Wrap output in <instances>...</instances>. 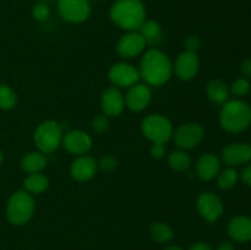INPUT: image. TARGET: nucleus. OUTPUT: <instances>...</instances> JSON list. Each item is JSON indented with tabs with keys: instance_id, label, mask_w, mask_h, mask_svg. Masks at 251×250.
Masks as SVG:
<instances>
[{
	"instance_id": "f257e3e1",
	"label": "nucleus",
	"mask_w": 251,
	"mask_h": 250,
	"mask_svg": "<svg viewBox=\"0 0 251 250\" xmlns=\"http://www.w3.org/2000/svg\"><path fill=\"white\" fill-rule=\"evenodd\" d=\"M139 74L149 86H162L173 75V63L161 49H150L142 56Z\"/></svg>"
},
{
	"instance_id": "f03ea898",
	"label": "nucleus",
	"mask_w": 251,
	"mask_h": 250,
	"mask_svg": "<svg viewBox=\"0 0 251 250\" xmlns=\"http://www.w3.org/2000/svg\"><path fill=\"white\" fill-rule=\"evenodd\" d=\"M109 16L122 29L139 31L146 21V7L142 0H117L110 7Z\"/></svg>"
},
{
	"instance_id": "7ed1b4c3",
	"label": "nucleus",
	"mask_w": 251,
	"mask_h": 250,
	"mask_svg": "<svg viewBox=\"0 0 251 250\" xmlns=\"http://www.w3.org/2000/svg\"><path fill=\"white\" fill-rule=\"evenodd\" d=\"M220 125L225 131L239 134L251 125V107L248 102L234 98L222 104L220 113Z\"/></svg>"
},
{
	"instance_id": "20e7f679",
	"label": "nucleus",
	"mask_w": 251,
	"mask_h": 250,
	"mask_svg": "<svg viewBox=\"0 0 251 250\" xmlns=\"http://www.w3.org/2000/svg\"><path fill=\"white\" fill-rule=\"evenodd\" d=\"M36 202L32 194L17 190L11 194L6 205V218L12 225H24L29 222L34 213Z\"/></svg>"
},
{
	"instance_id": "39448f33",
	"label": "nucleus",
	"mask_w": 251,
	"mask_h": 250,
	"mask_svg": "<svg viewBox=\"0 0 251 250\" xmlns=\"http://www.w3.org/2000/svg\"><path fill=\"white\" fill-rule=\"evenodd\" d=\"M63 141V130L55 120H46L36 127L33 142L39 152L44 154L53 153L60 147Z\"/></svg>"
},
{
	"instance_id": "423d86ee",
	"label": "nucleus",
	"mask_w": 251,
	"mask_h": 250,
	"mask_svg": "<svg viewBox=\"0 0 251 250\" xmlns=\"http://www.w3.org/2000/svg\"><path fill=\"white\" fill-rule=\"evenodd\" d=\"M173 125L162 114H150L141 122V132L152 144H167L173 136Z\"/></svg>"
},
{
	"instance_id": "0eeeda50",
	"label": "nucleus",
	"mask_w": 251,
	"mask_h": 250,
	"mask_svg": "<svg viewBox=\"0 0 251 250\" xmlns=\"http://www.w3.org/2000/svg\"><path fill=\"white\" fill-rule=\"evenodd\" d=\"M205 136V130L199 123H185L173 131V140L180 150H190L198 146Z\"/></svg>"
},
{
	"instance_id": "6e6552de",
	"label": "nucleus",
	"mask_w": 251,
	"mask_h": 250,
	"mask_svg": "<svg viewBox=\"0 0 251 250\" xmlns=\"http://www.w3.org/2000/svg\"><path fill=\"white\" fill-rule=\"evenodd\" d=\"M58 12L64 21L81 24L90 17L91 5L88 0H58Z\"/></svg>"
},
{
	"instance_id": "1a4fd4ad",
	"label": "nucleus",
	"mask_w": 251,
	"mask_h": 250,
	"mask_svg": "<svg viewBox=\"0 0 251 250\" xmlns=\"http://www.w3.org/2000/svg\"><path fill=\"white\" fill-rule=\"evenodd\" d=\"M196 208L203 220L213 223L222 216L223 202L220 196L212 191H203L196 199Z\"/></svg>"
},
{
	"instance_id": "9d476101",
	"label": "nucleus",
	"mask_w": 251,
	"mask_h": 250,
	"mask_svg": "<svg viewBox=\"0 0 251 250\" xmlns=\"http://www.w3.org/2000/svg\"><path fill=\"white\" fill-rule=\"evenodd\" d=\"M108 78L118 88H129L137 83L140 78L139 70L131 64L115 63L108 71Z\"/></svg>"
},
{
	"instance_id": "9b49d317",
	"label": "nucleus",
	"mask_w": 251,
	"mask_h": 250,
	"mask_svg": "<svg viewBox=\"0 0 251 250\" xmlns=\"http://www.w3.org/2000/svg\"><path fill=\"white\" fill-rule=\"evenodd\" d=\"M200 59L194 51H181L173 64V73L181 81H190L198 75Z\"/></svg>"
},
{
	"instance_id": "f8f14e48",
	"label": "nucleus",
	"mask_w": 251,
	"mask_h": 250,
	"mask_svg": "<svg viewBox=\"0 0 251 250\" xmlns=\"http://www.w3.org/2000/svg\"><path fill=\"white\" fill-rule=\"evenodd\" d=\"M64 149L71 154L75 156H82L87 154L90 150L92 149V137L86 131L80 129L70 130L63 135V141H61Z\"/></svg>"
},
{
	"instance_id": "ddd939ff",
	"label": "nucleus",
	"mask_w": 251,
	"mask_h": 250,
	"mask_svg": "<svg viewBox=\"0 0 251 250\" xmlns=\"http://www.w3.org/2000/svg\"><path fill=\"white\" fill-rule=\"evenodd\" d=\"M152 100V91L147 83H135L125 95V107L131 112H142Z\"/></svg>"
},
{
	"instance_id": "4468645a",
	"label": "nucleus",
	"mask_w": 251,
	"mask_h": 250,
	"mask_svg": "<svg viewBox=\"0 0 251 250\" xmlns=\"http://www.w3.org/2000/svg\"><path fill=\"white\" fill-rule=\"evenodd\" d=\"M146 41L139 31L123 34L117 43V53L123 59H132L145 50Z\"/></svg>"
},
{
	"instance_id": "2eb2a0df",
	"label": "nucleus",
	"mask_w": 251,
	"mask_h": 250,
	"mask_svg": "<svg viewBox=\"0 0 251 250\" xmlns=\"http://www.w3.org/2000/svg\"><path fill=\"white\" fill-rule=\"evenodd\" d=\"M221 159L228 167H239L251 162V145L247 142L229 144L222 150Z\"/></svg>"
},
{
	"instance_id": "dca6fc26",
	"label": "nucleus",
	"mask_w": 251,
	"mask_h": 250,
	"mask_svg": "<svg viewBox=\"0 0 251 250\" xmlns=\"http://www.w3.org/2000/svg\"><path fill=\"white\" fill-rule=\"evenodd\" d=\"M100 108L102 113L110 117H119L125 108V97L118 87H108L100 97Z\"/></svg>"
},
{
	"instance_id": "f3484780",
	"label": "nucleus",
	"mask_w": 251,
	"mask_h": 250,
	"mask_svg": "<svg viewBox=\"0 0 251 250\" xmlns=\"http://www.w3.org/2000/svg\"><path fill=\"white\" fill-rule=\"evenodd\" d=\"M97 168L98 164L93 157L82 154V156H77L73 161L70 166V174L74 180L85 183L96 175Z\"/></svg>"
},
{
	"instance_id": "a211bd4d",
	"label": "nucleus",
	"mask_w": 251,
	"mask_h": 250,
	"mask_svg": "<svg viewBox=\"0 0 251 250\" xmlns=\"http://www.w3.org/2000/svg\"><path fill=\"white\" fill-rule=\"evenodd\" d=\"M227 233L233 240L238 243H248L251 240V217L235 216L227 225Z\"/></svg>"
},
{
	"instance_id": "6ab92c4d",
	"label": "nucleus",
	"mask_w": 251,
	"mask_h": 250,
	"mask_svg": "<svg viewBox=\"0 0 251 250\" xmlns=\"http://www.w3.org/2000/svg\"><path fill=\"white\" fill-rule=\"evenodd\" d=\"M221 172V159L215 153H205L196 162V174L203 181L217 178Z\"/></svg>"
},
{
	"instance_id": "aec40b11",
	"label": "nucleus",
	"mask_w": 251,
	"mask_h": 250,
	"mask_svg": "<svg viewBox=\"0 0 251 250\" xmlns=\"http://www.w3.org/2000/svg\"><path fill=\"white\" fill-rule=\"evenodd\" d=\"M206 95L211 102L216 104H225L229 100L230 92L225 81L215 78V80H211L206 86Z\"/></svg>"
},
{
	"instance_id": "412c9836",
	"label": "nucleus",
	"mask_w": 251,
	"mask_h": 250,
	"mask_svg": "<svg viewBox=\"0 0 251 250\" xmlns=\"http://www.w3.org/2000/svg\"><path fill=\"white\" fill-rule=\"evenodd\" d=\"M47 166V158L44 153L39 151L28 152L21 159V168L25 173H42Z\"/></svg>"
},
{
	"instance_id": "4be33fe9",
	"label": "nucleus",
	"mask_w": 251,
	"mask_h": 250,
	"mask_svg": "<svg viewBox=\"0 0 251 250\" xmlns=\"http://www.w3.org/2000/svg\"><path fill=\"white\" fill-rule=\"evenodd\" d=\"M49 188V179L43 173L28 174L24 180V190L29 194L44 193Z\"/></svg>"
},
{
	"instance_id": "5701e85b",
	"label": "nucleus",
	"mask_w": 251,
	"mask_h": 250,
	"mask_svg": "<svg viewBox=\"0 0 251 250\" xmlns=\"http://www.w3.org/2000/svg\"><path fill=\"white\" fill-rule=\"evenodd\" d=\"M146 43L156 44L162 39V26L156 20H146L139 29Z\"/></svg>"
},
{
	"instance_id": "b1692460",
	"label": "nucleus",
	"mask_w": 251,
	"mask_h": 250,
	"mask_svg": "<svg viewBox=\"0 0 251 250\" xmlns=\"http://www.w3.org/2000/svg\"><path fill=\"white\" fill-rule=\"evenodd\" d=\"M150 235L154 242L159 244L169 243L174 238V232L171 225L166 222H154L150 227Z\"/></svg>"
},
{
	"instance_id": "393cba45",
	"label": "nucleus",
	"mask_w": 251,
	"mask_h": 250,
	"mask_svg": "<svg viewBox=\"0 0 251 250\" xmlns=\"http://www.w3.org/2000/svg\"><path fill=\"white\" fill-rule=\"evenodd\" d=\"M168 164L174 172L183 173L190 168L191 158L184 150H178V151H173L169 154Z\"/></svg>"
},
{
	"instance_id": "a878e982",
	"label": "nucleus",
	"mask_w": 251,
	"mask_h": 250,
	"mask_svg": "<svg viewBox=\"0 0 251 250\" xmlns=\"http://www.w3.org/2000/svg\"><path fill=\"white\" fill-rule=\"evenodd\" d=\"M238 179H239V173L237 169L233 167H227L218 173L217 184L222 190H229L237 185Z\"/></svg>"
},
{
	"instance_id": "bb28decb",
	"label": "nucleus",
	"mask_w": 251,
	"mask_h": 250,
	"mask_svg": "<svg viewBox=\"0 0 251 250\" xmlns=\"http://www.w3.org/2000/svg\"><path fill=\"white\" fill-rule=\"evenodd\" d=\"M17 96L10 86L0 83V109L9 110L16 105Z\"/></svg>"
},
{
	"instance_id": "cd10ccee",
	"label": "nucleus",
	"mask_w": 251,
	"mask_h": 250,
	"mask_svg": "<svg viewBox=\"0 0 251 250\" xmlns=\"http://www.w3.org/2000/svg\"><path fill=\"white\" fill-rule=\"evenodd\" d=\"M251 90V83L249 78L247 77H240L237 78L234 82L232 83L229 88V92L232 93V96H234L235 98H242L244 96H247Z\"/></svg>"
},
{
	"instance_id": "c85d7f7f",
	"label": "nucleus",
	"mask_w": 251,
	"mask_h": 250,
	"mask_svg": "<svg viewBox=\"0 0 251 250\" xmlns=\"http://www.w3.org/2000/svg\"><path fill=\"white\" fill-rule=\"evenodd\" d=\"M49 16H50V10H49L48 5L44 4V2H37V4L33 5V7H32V17H33V20L38 22H43Z\"/></svg>"
},
{
	"instance_id": "c756f323",
	"label": "nucleus",
	"mask_w": 251,
	"mask_h": 250,
	"mask_svg": "<svg viewBox=\"0 0 251 250\" xmlns=\"http://www.w3.org/2000/svg\"><path fill=\"white\" fill-rule=\"evenodd\" d=\"M91 126H92V130L95 132H98V134H102L109 126V119H108L107 115L98 114L96 115L92 119V123H91Z\"/></svg>"
},
{
	"instance_id": "7c9ffc66",
	"label": "nucleus",
	"mask_w": 251,
	"mask_h": 250,
	"mask_svg": "<svg viewBox=\"0 0 251 250\" xmlns=\"http://www.w3.org/2000/svg\"><path fill=\"white\" fill-rule=\"evenodd\" d=\"M98 167H100L102 171L104 172H112L117 168L118 166V159L115 158L114 156H110V154H107V156H103L102 158L100 159V162H97Z\"/></svg>"
},
{
	"instance_id": "2f4dec72",
	"label": "nucleus",
	"mask_w": 251,
	"mask_h": 250,
	"mask_svg": "<svg viewBox=\"0 0 251 250\" xmlns=\"http://www.w3.org/2000/svg\"><path fill=\"white\" fill-rule=\"evenodd\" d=\"M200 46H201V39L199 38L198 36H195V34H191V36L186 37V39H185L186 50L196 53V51H198V49L200 48Z\"/></svg>"
},
{
	"instance_id": "473e14b6",
	"label": "nucleus",
	"mask_w": 251,
	"mask_h": 250,
	"mask_svg": "<svg viewBox=\"0 0 251 250\" xmlns=\"http://www.w3.org/2000/svg\"><path fill=\"white\" fill-rule=\"evenodd\" d=\"M150 153L154 159H162L166 156L167 149L163 144H152L151 149H150Z\"/></svg>"
},
{
	"instance_id": "72a5a7b5",
	"label": "nucleus",
	"mask_w": 251,
	"mask_h": 250,
	"mask_svg": "<svg viewBox=\"0 0 251 250\" xmlns=\"http://www.w3.org/2000/svg\"><path fill=\"white\" fill-rule=\"evenodd\" d=\"M240 178H242L243 183L245 185L250 186L251 188V164H247V166L243 168L242 173H240Z\"/></svg>"
},
{
	"instance_id": "f704fd0d",
	"label": "nucleus",
	"mask_w": 251,
	"mask_h": 250,
	"mask_svg": "<svg viewBox=\"0 0 251 250\" xmlns=\"http://www.w3.org/2000/svg\"><path fill=\"white\" fill-rule=\"evenodd\" d=\"M240 71L244 75V77L251 78V58H247L243 60L242 65H240Z\"/></svg>"
},
{
	"instance_id": "c9c22d12",
	"label": "nucleus",
	"mask_w": 251,
	"mask_h": 250,
	"mask_svg": "<svg viewBox=\"0 0 251 250\" xmlns=\"http://www.w3.org/2000/svg\"><path fill=\"white\" fill-rule=\"evenodd\" d=\"M189 250H212V247L206 242H199L191 245Z\"/></svg>"
},
{
	"instance_id": "e433bc0d",
	"label": "nucleus",
	"mask_w": 251,
	"mask_h": 250,
	"mask_svg": "<svg viewBox=\"0 0 251 250\" xmlns=\"http://www.w3.org/2000/svg\"><path fill=\"white\" fill-rule=\"evenodd\" d=\"M216 250H235V248H234V245L232 244V243L225 240V242H221L220 244L217 245Z\"/></svg>"
},
{
	"instance_id": "4c0bfd02",
	"label": "nucleus",
	"mask_w": 251,
	"mask_h": 250,
	"mask_svg": "<svg viewBox=\"0 0 251 250\" xmlns=\"http://www.w3.org/2000/svg\"><path fill=\"white\" fill-rule=\"evenodd\" d=\"M164 250H184V249L181 247H179V245H171V247L166 248Z\"/></svg>"
},
{
	"instance_id": "58836bf2",
	"label": "nucleus",
	"mask_w": 251,
	"mask_h": 250,
	"mask_svg": "<svg viewBox=\"0 0 251 250\" xmlns=\"http://www.w3.org/2000/svg\"><path fill=\"white\" fill-rule=\"evenodd\" d=\"M2 158H4V157H2V152L0 151V163H1V162H2Z\"/></svg>"
}]
</instances>
